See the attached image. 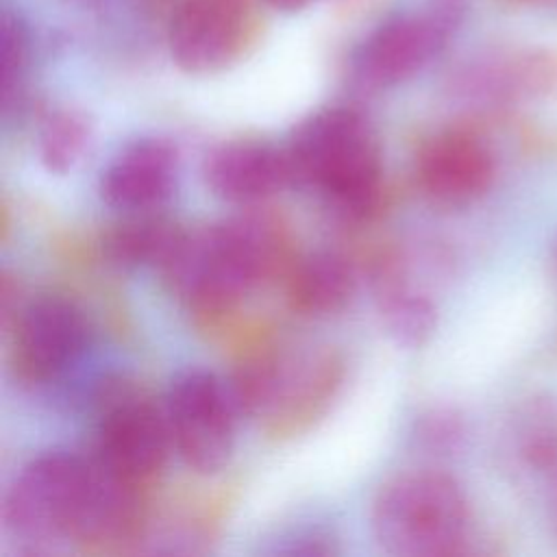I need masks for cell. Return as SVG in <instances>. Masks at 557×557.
<instances>
[{
	"label": "cell",
	"instance_id": "obj_23",
	"mask_svg": "<svg viewBox=\"0 0 557 557\" xmlns=\"http://www.w3.org/2000/svg\"><path fill=\"white\" fill-rule=\"evenodd\" d=\"M505 2H511V4H540V2H546V0H505Z\"/></svg>",
	"mask_w": 557,
	"mask_h": 557
},
{
	"label": "cell",
	"instance_id": "obj_20",
	"mask_svg": "<svg viewBox=\"0 0 557 557\" xmlns=\"http://www.w3.org/2000/svg\"><path fill=\"white\" fill-rule=\"evenodd\" d=\"M28 54L30 44L26 24L17 13L4 11L0 22V85L4 109H9L22 94Z\"/></svg>",
	"mask_w": 557,
	"mask_h": 557
},
{
	"label": "cell",
	"instance_id": "obj_14",
	"mask_svg": "<svg viewBox=\"0 0 557 557\" xmlns=\"http://www.w3.org/2000/svg\"><path fill=\"white\" fill-rule=\"evenodd\" d=\"M459 91L481 107H503L555 96L557 54L550 50H527L481 61L459 76Z\"/></svg>",
	"mask_w": 557,
	"mask_h": 557
},
{
	"label": "cell",
	"instance_id": "obj_3",
	"mask_svg": "<svg viewBox=\"0 0 557 557\" xmlns=\"http://www.w3.org/2000/svg\"><path fill=\"white\" fill-rule=\"evenodd\" d=\"M109 487V472L91 457L46 453L30 459L4 494L2 520L28 542H85Z\"/></svg>",
	"mask_w": 557,
	"mask_h": 557
},
{
	"label": "cell",
	"instance_id": "obj_15",
	"mask_svg": "<svg viewBox=\"0 0 557 557\" xmlns=\"http://www.w3.org/2000/svg\"><path fill=\"white\" fill-rule=\"evenodd\" d=\"M344 376L342 359L326 350L302 361L287 357L276 394L263 413L272 433H296L320 416L335 396Z\"/></svg>",
	"mask_w": 557,
	"mask_h": 557
},
{
	"label": "cell",
	"instance_id": "obj_18",
	"mask_svg": "<svg viewBox=\"0 0 557 557\" xmlns=\"http://www.w3.org/2000/svg\"><path fill=\"white\" fill-rule=\"evenodd\" d=\"M183 237L185 233L165 220L137 218L109 231L102 248L109 261L120 268L152 265L163 270Z\"/></svg>",
	"mask_w": 557,
	"mask_h": 557
},
{
	"label": "cell",
	"instance_id": "obj_12",
	"mask_svg": "<svg viewBox=\"0 0 557 557\" xmlns=\"http://www.w3.org/2000/svg\"><path fill=\"white\" fill-rule=\"evenodd\" d=\"M176 163V150L165 139H139L102 170L100 196L117 211L148 213L172 196Z\"/></svg>",
	"mask_w": 557,
	"mask_h": 557
},
{
	"label": "cell",
	"instance_id": "obj_13",
	"mask_svg": "<svg viewBox=\"0 0 557 557\" xmlns=\"http://www.w3.org/2000/svg\"><path fill=\"white\" fill-rule=\"evenodd\" d=\"M205 181L226 202L255 205L278 194L294 181V174L285 148L261 141H231L207 157Z\"/></svg>",
	"mask_w": 557,
	"mask_h": 557
},
{
	"label": "cell",
	"instance_id": "obj_21",
	"mask_svg": "<svg viewBox=\"0 0 557 557\" xmlns=\"http://www.w3.org/2000/svg\"><path fill=\"white\" fill-rule=\"evenodd\" d=\"M466 435L463 420L453 409H433L418 422L416 437L433 455H450L461 448Z\"/></svg>",
	"mask_w": 557,
	"mask_h": 557
},
{
	"label": "cell",
	"instance_id": "obj_16",
	"mask_svg": "<svg viewBox=\"0 0 557 557\" xmlns=\"http://www.w3.org/2000/svg\"><path fill=\"white\" fill-rule=\"evenodd\" d=\"M350 261L333 250L311 252L285 270V298L294 313L326 318L342 311L355 294Z\"/></svg>",
	"mask_w": 557,
	"mask_h": 557
},
{
	"label": "cell",
	"instance_id": "obj_8",
	"mask_svg": "<svg viewBox=\"0 0 557 557\" xmlns=\"http://www.w3.org/2000/svg\"><path fill=\"white\" fill-rule=\"evenodd\" d=\"M83 313L57 296L37 298L13 315L11 370L26 385H41L67 370L85 348Z\"/></svg>",
	"mask_w": 557,
	"mask_h": 557
},
{
	"label": "cell",
	"instance_id": "obj_7",
	"mask_svg": "<svg viewBox=\"0 0 557 557\" xmlns=\"http://www.w3.org/2000/svg\"><path fill=\"white\" fill-rule=\"evenodd\" d=\"M170 450L163 407L133 389H115L102 400L91 459L107 472L139 487L163 468Z\"/></svg>",
	"mask_w": 557,
	"mask_h": 557
},
{
	"label": "cell",
	"instance_id": "obj_9",
	"mask_svg": "<svg viewBox=\"0 0 557 557\" xmlns=\"http://www.w3.org/2000/svg\"><path fill=\"white\" fill-rule=\"evenodd\" d=\"M248 35L244 0H183L170 20L168 48L181 70L209 74L233 63Z\"/></svg>",
	"mask_w": 557,
	"mask_h": 557
},
{
	"label": "cell",
	"instance_id": "obj_10",
	"mask_svg": "<svg viewBox=\"0 0 557 557\" xmlns=\"http://www.w3.org/2000/svg\"><path fill=\"white\" fill-rule=\"evenodd\" d=\"M494 178L496 157L492 148L468 128L433 135L416 157V183L437 205H470L492 187Z\"/></svg>",
	"mask_w": 557,
	"mask_h": 557
},
{
	"label": "cell",
	"instance_id": "obj_5",
	"mask_svg": "<svg viewBox=\"0 0 557 557\" xmlns=\"http://www.w3.org/2000/svg\"><path fill=\"white\" fill-rule=\"evenodd\" d=\"M163 409L172 448L187 468L213 474L226 466L242 413L224 379L207 370H189L176 376Z\"/></svg>",
	"mask_w": 557,
	"mask_h": 557
},
{
	"label": "cell",
	"instance_id": "obj_24",
	"mask_svg": "<svg viewBox=\"0 0 557 557\" xmlns=\"http://www.w3.org/2000/svg\"><path fill=\"white\" fill-rule=\"evenodd\" d=\"M553 516H555V529H557V500H555V505H553Z\"/></svg>",
	"mask_w": 557,
	"mask_h": 557
},
{
	"label": "cell",
	"instance_id": "obj_6",
	"mask_svg": "<svg viewBox=\"0 0 557 557\" xmlns=\"http://www.w3.org/2000/svg\"><path fill=\"white\" fill-rule=\"evenodd\" d=\"M466 0H431L426 9L381 24L355 52L352 74L372 89L398 85L435 59L459 28Z\"/></svg>",
	"mask_w": 557,
	"mask_h": 557
},
{
	"label": "cell",
	"instance_id": "obj_19",
	"mask_svg": "<svg viewBox=\"0 0 557 557\" xmlns=\"http://www.w3.org/2000/svg\"><path fill=\"white\" fill-rule=\"evenodd\" d=\"M89 122L81 111L54 109L39 124L37 152L48 172L63 174L72 170L87 150Z\"/></svg>",
	"mask_w": 557,
	"mask_h": 557
},
{
	"label": "cell",
	"instance_id": "obj_11",
	"mask_svg": "<svg viewBox=\"0 0 557 557\" xmlns=\"http://www.w3.org/2000/svg\"><path fill=\"white\" fill-rule=\"evenodd\" d=\"M503 453L516 483L531 496L557 500V396L533 394L507 420Z\"/></svg>",
	"mask_w": 557,
	"mask_h": 557
},
{
	"label": "cell",
	"instance_id": "obj_2",
	"mask_svg": "<svg viewBox=\"0 0 557 557\" xmlns=\"http://www.w3.org/2000/svg\"><path fill=\"white\" fill-rule=\"evenodd\" d=\"M294 181L322 194L346 220L370 218L383 196L381 148L368 120L346 107L305 120L285 148Z\"/></svg>",
	"mask_w": 557,
	"mask_h": 557
},
{
	"label": "cell",
	"instance_id": "obj_22",
	"mask_svg": "<svg viewBox=\"0 0 557 557\" xmlns=\"http://www.w3.org/2000/svg\"><path fill=\"white\" fill-rule=\"evenodd\" d=\"M263 2L274 9H281V11H298L305 4H309V0H263Z\"/></svg>",
	"mask_w": 557,
	"mask_h": 557
},
{
	"label": "cell",
	"instance_id": "obj_17",
	"mask_svg": "<svg viewBox=\"0 0 557 557\" xmlns=\"http://www.w3.org/2000/svg\"><path fill=\"white\" fill-rule=\"evenodd\" d=\"M379 313L387 333L407 348L422 346L437 326L435 302L420 289L407 285L392 268L379 272Z\"/></svg>",
	"mask_w": 557,
	"mask_h": 557
},
{
	"label": "cell",
	"instance_id": "obj_4",
	"mask_svg": "<svg viewBox=\"0 0 557 557\" xmlns=\"http://www.w3.org/2000/svg\"><path fill=\"white\" fill-rule=\"evenodd\" d=\"M379 546L398 557L461 553L470 509L461 485L442 472H407L387 481L372 503Z\"/></svg>",
	"mask_w": 557,
	"mask_h": 557
},
{
	"label": "cell",
	"instance_id": "obj_1",
	"mask_svg": "<svg viewBox=\"0 0 557 557\" xmlns=\"http://www.w3.org/2000/svg\"><path fill=\"white\" fill-rule=\"evenodd\" d=\"M285 235L263 215H239L185 233L163 274L200 313L231 311L250 292L285 274Z\"/></svg>",
	"mask_w": 557,
	"mask_h": 557
}]
</instances>
